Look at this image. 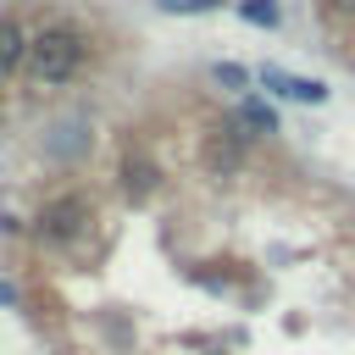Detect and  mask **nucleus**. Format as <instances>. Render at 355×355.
Returning <instances> with one entry per match:
<instances>
[{
    "label": "nucleus",
    "mask_w": 355,
    "mask_h": 355,
    "mask_svg": "<svg viewBox=\"0 0 355 355\" xmlns=\"http://www.w3.org/2000/svg\"><path fill=\"white\" fill-rule=\"evenodd\" d=\"M266 83H272V89H283V94H294V100H311V105H316V100H327V89H322V83H305V78H288V72H266Z\"/></svg>",
    "instance_id": "6"
},
{
    "label": "nucleus",
    "mask_w": 355,
    "mask_h": 355,
    "mask_svg": "<svg viewBox=\"0 0 355 355\" xmlns=\"http://www.w3.org/2000/svg\"><path fill=\"white\" fill-rule=\"evenodd\" d=\"M322 17L344 22V17H355V0H322Z\"/></svg>",
    "instance_id": "9"
},
{
    "label": "nucleus",
    "mask_w": 355,
    "mask_h": 355,
    "mask_svg": "<svg viewBox=\"0 0 355 355\" xmlns=\"http://www.w3.org/2000/svg\"><path fill=\"white\" fill-rule=\"evenodd\" d=\"M161 6H166V11H211L216 0H161Z\"/></svg>",
    "instance_id": "10"
},
{
    "label": "nucleus",
    "mask_w": 355,
    "mask_h": 355,
    "mask_svg": "<svg viewBox=\"0 0 355 355\" xmlns=\"http://www.w3.org/2000/svg\"><path fill=\"white\" fill-rule=\"evenodd\" d=\"M17 61H28V39H22V28L11 17H0V78L17 72Z\"/></svg>",
    "instance_id": "4"
},
{
    "label": "nucleus",
    "mask_w": 355,
    "mask_h": 355,
    "mask_svg": "<svg viewBox=\"0 0 355 355\" xmlns=\"http://www.w3.org/2000/svg\"><path fill=\"white\" fill-rule=\"evenodd\" d=\"M239 150H244V133L239 128H216L205 139V172H233L239 166Z\"/></svg>",
    "instance_id": "3"
},
{
    "label": "nucleus",
    "mask_w": 355,
    "mask_h": 355,
    "mask_svg": "<svg viewBox=\"0 0 355 355\" xmlns=\"http://www.w3.org/2000/svg\"><path fill=\"white\" fill-rule=\"evenodd\" d=\"M244 17H250V22H266V28H272V22H277V6H272V0H250V6H244Z\"/></svg>",
    "instance_id": "8"
},
{
    "label": "nucleus",
    "mask_w": 355,
    "mask_h": 355,
    "mask_svg": "<svg viewBox=\"0 0 355 355\" xmlns=\"http://www.w3.org/2000/svg\"><path fill=\"white\" fill-rule=\"evenodd\" d=\"M122 189L128 194H150L155 189V166L144 155H122Z\"/></svg>",
    "instance_id": "5"
},
{
    "label": "nucleus",
    "mask_w": 355,
    "mask_h": 355,
    "mask_svg": "<svg viewBox=\"0 0 355 355\" xmlns=\"http://www.w3.org/2000/svg\"><path fill=\"white\" fill-rule=\"evenodd\" d=\"M239 128H255V133H272V128H277V116H272V105H255V100H250V105L239 111Z\"/></svg>",
    "instance_id": "7"
},
{
    "label": "nucleus",
    "mask_w": 355,
    "mask_h": 355,
    "mask_svg": "<svg viewBox=\"0 0 355 355\" xmlns=\"http://www.w3.org/2000/svg\"><path fill=\"white\" fill-rule=\"evenodd\" d=\"M216 83H227V89H239V83H244V72H239V67H216Z\"/></svg>",
    "instance_id": "11"
},
{
    "label": "nucleus",
    "mask_w": 355,
    "mask_h": 355,
    "mask_svg": "<svg viewBox=\"0 0 355 355\" xmlns=\"http://www.w3.org/2000/svg\"><path fill=\"white\" fill-rule=\"evenodd\" d=\"M94 222V205L83 200V194H61V200H50L44 211H39V233L44 239H72V233H83Z\"/></svg>",
    "instance_id": "2"
},
{
    "label": "nucleus",
    "mask_w": 355,
    "mask_h": 355,
    "mask_svg": "<svg viewBox=\"0 0 355 355\" xmlns=\"http://www.w3.org/2000/svg\"><path fill=\"white\" fill-rule=\"evenodd\" d=\"M78 61H83V39H78V28H67V22H44V28L28 39V72H33L39 83L72 78Z\"/></svg>",
    "instance_id": "1"
}]
</instances>
